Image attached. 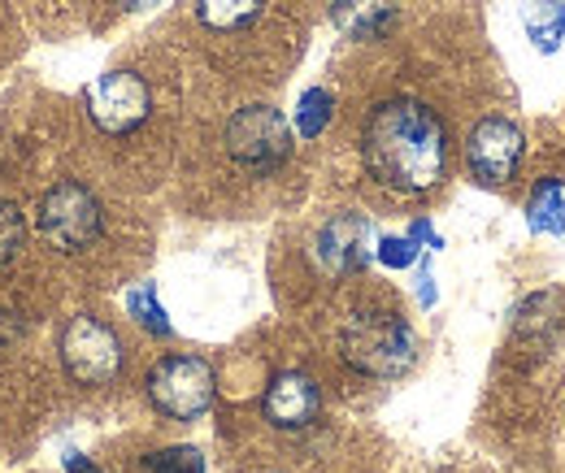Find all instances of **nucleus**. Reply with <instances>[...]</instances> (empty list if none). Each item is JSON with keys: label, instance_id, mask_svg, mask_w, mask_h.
Segmentation results:
<instances>
[{"label": "nucleus", "instance_id": "obj_13", "mask_svg": "<svg viewBox=\"0 0 565 473\" xmlns=\"http://www.w3.org/2000/svg\"><path fill=\"white\" fill-rule=\"evenodd\" d=\"M522 22H526V35L535 40V49L553 53L565 35V0H526Z\"/></svg>", "mask_w": 565, "mask_h": 473}, {"label": "nucleus", "instance_id": "obj_11", "mask_svg": "<svg viewBox=\"0 0 565 473\" xmlns=\"http://www.w3.org/2000/svg\"><path fill=\"white\" fill-rule=\"evenodd\" d=\"M331 22L349 40H379L396 22V0H331Z\"/></svg>", "mask_w": 565, "mask_h": 473}, {"label": "nucleus", "instance_id": "obj_6", "mask_svg": "<svg viewBox=\"0 0 565 473\" xmlns=\"http://www.w3.org/2000/svg\"><path fill=\"white\" fill-rule=\"evenodd\" d=\"M226 152L235 165L253 174H270L291 157V127L279 109L270 105H248L226 122Z\"/></svg>", "mask_w": 565, "mask_h": 473}, {"label": "nucleus", "instance_id": "obj_19", "mask_svg": "<svg viewBox=\"0 0 565 473\" xmlns=\"http://www.w3.org/2000/svg\"><path fill=\"white\" fill-rule=\"evenodd\" d=\"M374 257H379L387 270H409L414 257H418V244H414L409 235H383L379 248H374Z\"/></svg>", "mask_w": 565, "mask_h": 473}, {"label": "nucleus", "instance_id": "obj_17", "mask_svg": "<svg viewBox=\"0 0 565 473\" xmlns=\"http://www.w3.org/2000/svg\"><path fill=\"white\" fill-rule=\"evenodd\" d=\"M26 248V217L13 201L0 196V270H9Z\"/></svg>", "mask_w": 565, "mask_h": 473}, {"label": "nucleus", "instance_id": "obj_23", "mask_svg": "<svg viewBox=\"0 0 565 473\" xmlns=\"http://www.w3.org/2000/svg\"><path fill=\"white\" fill-rule=\"evenodd\" d=\"M114 4H118V9H127V13H131V9H148V4H157V0H114Z\"/></svg>", "mask_w": 565, "mask_h": 473}, {"label": "nucleus", "instance_id": "obj_2", "mask_svg": "<svg viewBox=\"0 0 565 473\" xmlns=\"http://www.w3.org/2000/svg\"><path fill=\"white\" fill-rule=\"evenodd\" d=\"M340 356L365 378H401L418 356V338L401 313H353L340 331Z\"/></svg>", "mask_w": 565, "mask_h": 473}, {"label": "nucleus", "instance_id": "obj_1", "mask_svg": "<svg viewBox=\"0 0 565 473\" xmlns=\"http://www.w3.org/2000/svg\"><path fill=\"white\" fill-rule=\"evenodd\" d=\"M361 161L387 192L423 196L448 170L444 122L418 100H383L361 127Z\"/></svg>", "mask_w": 565, "mask_h": 473}, {"label": "nucleus", "instance_id": "obj_16", "mask_svg": "<svg viewBox=\"0 0 565 473\" xmlns=\"http://www.w3.org/2000/svg\"><path fill=\"white\" fill-rule=\"evenodd\" d=\"M331 114H335V96H331L327 87H309V92L300 96V105H296V131L305 139H318L327 131Z\"/></svg>", "mask_w": 565, "mask_h": 473}, {"label": "nucleus", "instance_id": "obj_22", "mask_svg": "<svg viewBox=\"0 0 565 473\" xmlns=\"http://www.w3.org/2000/svg\"><path fill=\"white\" fill-rule=\"evenodd\" d=\"M418 295H423V304H435V287H430V273H423V287H418Z\"/></svg>", "mask_w": 565, "mask_h": 473}, {"label": "nucleus", "instance_id": "obj_15", "mask_svg": "<svg viewBox=\"0 0 565 473\" xmlns=\"http://www.w3.org/2000/svg\"><path fill=\"white\" fill-rule=\"evenodd\" d=\"M127 313L140 322L148 335H157V338L174 335V326H170V318H166V309H161V300H157V287H152V282H140L136 291H127Z\"/></svg>", "mask_w": 565, "mask_h": 473}, {"label": "nucleus", "instance_id": "obj_7", "mask_svg": "<svg viewBox=\"0 0 565 473\" xmlns=\"http://www.w3.org/2000/svg\"><path fill=\"white\" fill-rule=\"evenodd\" d=\"M152 114V87L136 69H109L87 87V118L100 136H131Z\"/></svg>", "mask_w": 565, "mask_h": 473}, {"label": "nucleus", "instance_id": "obj_4", "mask_svg": "<svg viewBox=\"0 0 565 473\" xmlns=\"http://www.w3.org/2000/svg\"><path fill=\"white\" fill-rule=\"evenodd\" d=\"M143 391L152 408L170 421H196L205 417L217 396V378H213V365L205 356H192V352H170L161 356L148 378H143Z\"/></svg>", "mask_w": 565, "mask_h": 473}, {"label": "nucleus", "instance_id": "obj_21", "mask_svg": "<svg viewBox=\"0 0 565 473\" xmlns=\"http://www.w3.org/2000/svg\"><path fill=\"white\" fill-rule=\"evenodd\" d=\"M66 473H96V470H92V461H83L78 452H66Z\"/></svg>", "mask_w": 565, "mask_h": 473}, {"label": "nucleus", "instance_id": "obj_20", "mask_svg": "<svg viewBox=\"0 0 565 473\" xmlns=\"http://www.w3.org/2000/svg\"><path fill=\"white\" fill-rule=\"evenodd\" d=\"M409 239H414V244H430V248H444V239L430 230V222H414V226H409Z\"/></svg>", "mask_w": 565, "mask_h": 473}, {"label": "nucleus", "instance_id": "obj_9", "mask_svg": "<svg viewBox=\"0 0 565 473\" xmlns=\"http://www.w3.org/2000/svg\"><path fill=\"white\" fill-rule=\"evenodd\" d=\"M262 412L275 430H309L322 412V391L305 369H282L266 387Z\"/></svg>", "mask_w": 565, "mask_h": 473}, {"label": "nucleus", "instance_id": "obj_12", "mask_svg": "<svg viewBox=\"0 0 565 473\" xmlns=\"http://www.w3.org/2000/svg\"><path fill=\"white\" fill-rule=\"evenodd\" d=\"M192 4H196V18L210 31H244L266 9V0H192Z\"/></svg>", "mask_w": 565, "mask_h": 473}, {"label": "nucleus", "instance_id": "obj_18", "mask_svg": "<svg viewBox=\"0 0 565 473\" xmlns=\"http://www.w3.org/2000/svg\"><path fill=\"white\" fill-rule=\"evenodd\" d=\"M148 473H205V456L196 448H161L143 461Z\"/></svg>", "mask_w": 565, "mask_h": 473}, {"label": "nucleus", "instance_id": "obj_5", "mask_svg": "<svg viewBox=\"0 0 565 473\" xmlns=\"http://www.w3.org/2000/svg\"><path fill=\"white\" fill-rule=\"evenodd\" d=\"M62 365L78 387H109L122 374V338L109 322L92 313H74L57 338Z\"/></svg>", "mask_w": 565, "mask_h": 473}, {"label": "nucleus", "instance_id": "obj_8", "mask_svg": "<svg viewBox=\"0 0 565 473\" xmlns=\"http://www.w3.org/2000/svg\"><path fill=\"white\" fill-rule=\"evenodd\" d=\"M518 161H522V131L504 118H483L466 136V165H470L475 183H483V187L509 183Z\"/></svg>", "mask_w": 565, "mask_h": 473}, {"label": "nucleus", "instance_id": "obj_14", "mask_svg": "<svg viewBox=\"0 0 565 473\" xmlns=\"http://www.w3.org/2000/svg\"><path fill=\"white\" fill-rule=\"evenodd\" d=\"M526 222H531V230H540V235H562L565 230V192L557 179H544V183L531 192V201H526Z\"/></svg>", "mask_w": 565, "mask_h": 473}, {"label": "nucleus", "instance_id": "obj_3", "mask_svg": "<svg viewBox=\"0 0 565 473\" xmlns=\"http://www.w3.org/2000/svg\"><path fill=\"white\" fill-rule=\"evenodd\" d=\"M35 230H40V239L49 248H57L66 257H78V252H87L100 239L105 213H100V201L83 183L62 179L35 204Z\"/></svg>", "mask_w": 565, "mask_h": 473}, {"label": "nucleus", "instance_id": "obj_10", "mask_svg": "<svg viewBox=\"0 0 565 473\" xmlns=\"http://www.w3.org/2000/svg\"><path fill=\"white\" fill-rule=\"evenodd\" d=\"M318 261L331 273H361L370 266V222L361 213H335L318 230Z\"/></svg>", "mask_w": 565, "mask_h": 473}]
</instances>
